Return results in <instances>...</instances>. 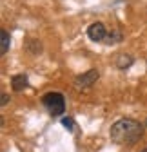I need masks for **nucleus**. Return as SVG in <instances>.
Segmentation results:
<instances>
[{
	"instance_id": "obj_4",
	"label": "nucleus",
	"mask_w": 147,
	"mask_h": 152,
	"mask_svg": "<svg viewBox=\"0 0 147 152\" xmlns=\"http://www.w3.org/2000/svg\"><path fill=\"white\" fill-rule=\"evenodd\" d=\"M87 36L93 42H102V40H105V36H107V27L102 22H93L87 27Z\"/></svg>"
},
{
	"instance_id": "obj_13",
	"label": "nucleus",
	"mask_w": 147,
	"mask_h": 152,
	"mask_svg": "<svg viewBox=\"0 0 147 152\" xmlns=\"http://www.w3.org/2000/svg\"><path fill=\"white\" fill-rule=\"evenodd\" d=\"M145 127H147V121H145Z\"/></svg>"
},
{
	"instance_id": "obj_6",
	"label": "nucleus",
	"mask_w": 147,
	"mask_h": 152,
	"mask_svg": "<svg viewBox=\"0 0 147 152\" xmlns=\"http://www.w3.org/2000/svg\"><path fill=\"white\" fill-rule=\"evenodd\" d=\"M133 64H135V60H133L131 54H118V56H116V67H118L120 71L129 69Z\"/></svg>"
},
{
	"instance_id": "obj_11",
	"label": "nucleus",
	"mask_w": 147,
	"mask_h": 152,
	"mask_svg": "<svg viewBox=\"0 0 147 152\" xmlns=\"http://www.w3.org/2000/svg\"><path fill=\"white\" fill-rule=\"evenodd\" d=\"M9 100H11V98H9V94H6V92H2V100H0V105H2V107H6Z\"/></svg>"
},
{
	"instance_id": "obj_7",
	"label": "nucleus",
	"mask_w": 147,
	"mask_h": 152,
	"mask_svg": "<svg viewBox=\"0 0 147 152\" xmlns=\"http://www.w3.org/2000/svg\"><path fill=\"white\" fill-rule=\"evenodd\" d=\"M9 44H11L9 33L6 29H0V54H6L9 51Z\"/></svg>"
},
{
	"instance_id": "obj_5",
	"label": "nucleus",
	"mask_w": 147,
	"mask_h": 152,
	"mask_svg": "<svg viewBox=\"0 0 147 152\" xmlns=\"http://www.w3.org/2000/svg\"><path fill=\"white\" fill-rule=\"evenodd\" d=\"M27 85H29V80H27L26 74H15L11 78V87L15 92H22Z\"/></svg>"
},
{
	"instance_id": "obj_12",
	"label": "nucleus",
	"mask_w": 147,
	"mask_h": 152,
	"mask_svg": "<svg viewBox=\"0 0 147 152\" xmlns=\"http://www.w3.org/2000/svg\"><path fill=\"white\" fill-rule=\"evenodd\" d=\"M142 152H147V148H143V150H142Z\"/></svg>"
},
{
	"instance_id": "obj_9",
	"label": "nucleus",
	"mask_w": 147,
	"mask_h": 152,
	"mask_svg": "<svg viewBox=\"0 0 147 152\" xmlns=\"http://www.w3.org/2000/svg\"><path fill=\"white\" fill-rule=\"evenodd\" d=\"M26 49L31 54H38L42 51V44H40V40H36V38H29V40L26 42Z\"/></svg>"
},
{
	"instance_id": "obj_2",
	"label": "nucleus",
	"mask_w": 147,
	"mask_h": 152,
	"mask_svg": "<svg viewBox=\"0 0 147 152\" xmlns=\"http://www.w3.org/2000/svg\"><path fill=\"white\" fill-rule=\"evenodd\" d=\"M42 105L47 109L51 116H62L65 112V98L62 92H47L42 96Z\"/></svg>"
},
{
	"instance_id": "obj_3",
	"label": "nucleus",
	"mask_w": 147,
	"mask_h": 152,
	"mask_svg": "<svg viewBox=\"0 0 147 152\" xmlns=\"http://www.w3.org/2000/svg\"><path fill=\"white\" fill-rule=\"evenodd\" d=\"M98 78H100V71L98 69H89V71H85V72L76 76L75 85H76V89H87L91 85H95L98 82Z\"/></svg>"
},
{
	"instance_id": "obj_1",
	"label": "nucleus",
	"mask_w": 147,
	"mask_h": 152,
	"mask_svg": "<svg viewBox=\"0 0 147 152\" xmlns=\"http://www.w3.org/2000/svg\"><path fill=\"white\" fill-rule=\"evenodd\" d=\"M145 132V125L133 120V118H122L115 121L109 130L111 141L116 145H135L142 140Z\"/></svg>"
},
{
	"instance_id": "obj_8",
	"label": "nucleus",
	"mask_w": 147,
	"mask_h": 152,
	"mask_svg": "<svg viewBox=\"0 0 147 152\" xmlns=\"http://www.w3.org/2000/svg\"><path fill=\"white\" fill-rule=\"evenodd\" d=\"M123 40V34H122V31H118V29H113L111 33H107V36H105V44H109V45H113V44H120Z\"/></svg>"
},
{
	"instance_id": "obj_10",
	"label": "nucleus",
	"mask_w": 147,
	"mask_h": 152,
	"mask_svg": "<svg viewBox=\"0 0 147 152\" xmlns=\"http://www.w3.org/2000/svg\"><path fill=\"white\" fill-rule=\"evenodd\" d=\"M62 125L69 130V132H73L75 130V120L73 118H69V116H65V118H62Z\"/></svg>"
}]
</instances>
